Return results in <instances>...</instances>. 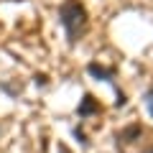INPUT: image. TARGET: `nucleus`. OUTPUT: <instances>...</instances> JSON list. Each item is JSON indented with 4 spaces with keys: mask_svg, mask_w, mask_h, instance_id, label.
Segmentation results:
<instances>
[{
    "mask_svg": "<svg viewBox=\"0 0 153 153\" xmlns=\"http://www.w3.org/2000/svg\"><path fill=\"white\" fill-rule=\"evenodd\" d=\"M59 23L66 31L69 46H74L89 28V13H87V8H84L79 0H64L59 5Z\"/></svg>",
    "mask_w": 153,
    "mask_h": 153,
    "instance_id": "1",
    "label": "nucleus"
},
{
    "mask_svg": "<svg viewBox=\"0 0 153 153\" xmlns=\"http://www.w3.org/2000/svg\"><path fill=\"white\" fill-rule=\"evenodd\" d=\"M146 105H148V112H151V117H153V87L146 92Z\"/></svg>",
    "mask_w": 153,
    "mask_h": 153,
    "instance_id": "5",
    "label": "nucleus"
},
{
    "mask_svg": "<svg viewBox=\"0 0 153 153\" xmlns=\"http://www.w3.org/2000/svg\"><path fill=\"white\" fill-rule=\"evenodd\" d=\"M87 74L94 79H105V82H112L115 79V66H102L97 61H89L87 64Z\"/></svg>",
    "mask_w": 153,
    "mask_h": 153,
    "instance_id": "2",
    "label": "nucleus"
},
{
    "mask_svg": "<svg viewBox=\"0 0 153 153\" xmlns=\"http://www.w3.org/2000/svg\"><path fill=\"white\" fill-rule=\"evenodd\" d=\"M146 153H153V148H148V151H146Z\"/></svg>",
    "mask_w": 153,
    "mask_h": 153,
    "instance_id": "6",
    "label": "nucleus"
},
{
    "mask_svg": "<svg viewBox=\"0 0 153 153\" xmlns=\"http://www.w3.org/2000/svg\"><path fill=\"white\" fill-rule=\"evenodd\" d=\"M100 112V105H97V100L92 97V94H84L82 97V105H79V107H76V115H79V117H89V115H97Z\"/></svg>",
    "mask_w": 153,
    "mask_h": 153,
    "instance_id": "3",
    "label": "nucleus"
},
{
    "mask_svg": "<svg viewBox=\"0 0 153 153\" xmlns=\"http://www.w3.org/2000/svg\"><path fill=\"white\" fill-rule=\"evenodd\" d=\"M140 133H143V128L138 125V123H133V125H128L125 130H123L120 135H117V140H123V143H128V140H130V138H138V135H140Z\"/></svg>",
    "mask_w": 153,
    "mask_h": 153,
    "instance_id": "4",
    "label": "nucleus"
}]
</instances>
